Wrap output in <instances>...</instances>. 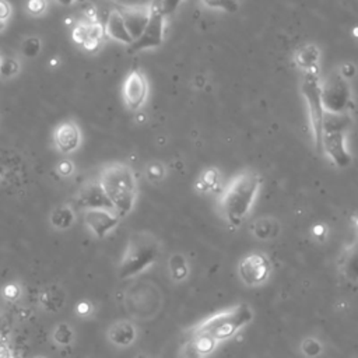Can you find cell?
<instances>
[{
	"instance_id": "cell-1",
	"label": "cell",
	"mask_w": 358,
	"mask_h": 358,
	"mask_svg": "<svg viewBox=\"0 0 358 358\" xmlns=\"http://www.w3.org/2000/svg\"><path fill=\"white\" fill-rule=\"evenodd\" d=\"M262 185L259 173L252 171L241 172L232 179L220 199V207L225 220L238 227L250 212Z\"/></svg>"
},
{
	"instance_id": "cell-2",
	"label": "cell",
	"mask_w": 358,
	"mask_h": 358,
	"mask_svg": "<svg viewBox=\"0 0 358 358\" xmlns=\"http://www.w3.org/2000/svg\"><path fill=\"white\" fill-rule=\"evenodd\" d=\"M99 184L119 217H125L132 212L137 196V179L129 165L115 162L107 167Z\"/></svg>"
},
{
	"instance_id": "cell-3",
	"label": "cell",
	"mask_w": 358,
	"mask_h": 358,
	"mask_svg": "<svg viewBox=\"0 0 358 358\" xmlns=\"http://www.w3.org/2000/svg\"><path fill=\"white\" fill-rule=\"evenodd\" d=\"M252 319L253 312L250 307L248 304H238L209 316L201 322L192 333L206 334L219 343L234 337L242 327L249 325Z\"/></svg>"
},
{
	"instance_id": "cell-4",
	"label": "cell",
	"mask_w": 358,
	"mask_h": 358,
	"mask_svg": "<svg viewBox=\"0 0 358 358\" xmlns=\"http://www.w3.org/2000/svg\"><path fill=\"white\" fill-rule=\"evenodd\" d=\"M160 255L158 239L148 232H136L129 238L123 257L119 263V278H133L148 266H151Z\"/></svg>"
},
{
	"instance_id": "cell-5",
	"label": "cell",
	"mask_w": 358,
	"mask_h": 358,
	"mask_svg": "<svg viewBox=\"0 0 358 358\" xmlns=\"http://www.w3.org/2000/svg\"><path fill=\"white\" fill-rule=\"evenodd\" d=\"M348 114H329L325 112L322 125L321 150L329 155L334 165L346 168L351 164V155L346 147L344 132L348 128Z\"/></svg>"
},
{
	"instance_id": "cell-6",
	"label": "cell",
	"mask_w": 358,
	"mask_h": 358,
	"mask_svg": "<svg viewBox=\"0 0 358 358\" xmlns=\"http://www.w3.org/2000/svg\"><path fill=\"white\" fill-rule=\"evenodd\" d=\"M302 94L308 108V117L314 137V144L318 151L321 150V139H322V125L325 117V108L322 103V83L319 78L318 70L305 71L302 77Z\"/></svg>"
},
{
	"instance_id": "cell-7",
	"label": "cell",
	"mask_w": 358,
	"mask_h": 358,
	"mask_svg": "<svg viewBox=\"0 0 358 358\" xmlns=\"http://www.w3.org/2000/svg\"><path fill=\"white\" fill-rule=\"evenodd\" d=\"M164 33H165V16L160 9L158 0H155L154 5L150 8V16L147 24L144 26L142 34L128 45L129 53H136L144 49L158 48L164 42Z\"/></svg>"
},
{
	"instance_id": "cell-8",
	"label": "cell",
	"mask_w": 358,
	"mask_h": 358,
	"mask_svg": "<svg viewBox=\"0 0 358 358\" xmlns=\"http://www.w3.org/2000/svg\"><path fill=\"white\" fill-rule=\"evenodd\" d=\"M322 103L325 112L347 114L351 105V96L346 78L340 73L329 76L325 84H322Z\"/></svg>"
},
{
	"instance_id": "cell-9",
	"label": "cell",
	"mask_w": 358,
	"mask_h": 358,
	"mask_svg": "<svg viewBox=\"0 0 358 358\" xmlns=\"http://www.w3.org/2000/svg\"><path fill=\"white\" fill-rule=\"evenodd\" d=\"M272 272V263L264 253L252 252L246 255L238 264V275L244 284L249 287L264 283Z\"/></svg>"
},
{
	"instance_id": "cell-10",
	"label": "cell",
	"mask_w": 358,
	"mask_h": 358,
	"mask_svg": "<svg viewBox=\"0 0 358 358\" xmlns=\"http://www.w3.org/2000/svg\"><path fill=\"white\" fill-rule=\"evenodd\" d=\"M122 94H123V101L132 111L140 110L148 94V84L144 73L137 67H132L129 73L125 77L123 87H122Z\"/></svg>"
},
{
	"instance_id": "cell-11",
	"label": "cell",
	"mask_w": 358,
	"mask_h": 358,
	"mask_svg": "<svg viewBox=\"0 0 358 358\" xmlns=\"http://www.w3.org/2000/svg\"><path fill=\"white\" fill-rule=\"evenodd\" d=\"M121 217L111 209H90L84 213L85 225L97 238H105L118 224Z\"/></svg>"
},
{
	"instance_id": "cell-12",
	"label": "cell",
	"mask_w": 358,
	"mask_h": 358,
	"mask_svg": "<svg viewBox=\"0 0 358 358\" xmlns=\"http://www.w3.org/2000/svg\"><path fill=\"white\" fill-rule=\"evenodd\" d=\"M115 9L122 16L125 27H126L128 33L130 34L132 40H136L142 34L144 26L147 24V20H148V16H150V8H146V6H117Z\"/></svg>"
},
{
	"instance_id": "cell-13",
	"label": "cell",
	"mask_w": 358,
	"mask_h": 358,
	"mask_svg": "<svg viewBox=\"0 0 358 358\" xmlns=\"http://www.w3.org/2000/svg\"><path fill=\"white\" fill-rule=\"evenodd\" d=\"M80 142H81L80 129L74 122H70V121L63 122L53 132L55 147L63 154H69L77 150L80 146Z\"/></svg>"
},
{
	"instance_id": "cell-14",
	"label": "cell",
	"mask_w": 358,
	"mask_h": 358,
	"mask_svg": "<svg viewBox=\"0 0 358 358\" xmlns=\"http://www.w3.org/2000/svg\"><path fill=\"white\" fill-rule=\"evenodd\" d=\"M76 203L85 210H90V209H111V210H114L99 182L88 184L84 188H81L76 196Z\"/></svg>"
},
{
	"instance_id": "cell-15",
	"label": "cell",
	"mask_w": 358,
	"mask_h": 358,
	"mask_svg": "<svg viewBox=\"0 0 358 358\" xmlns=\"http://www.w3.org/2000/svg\"><path fill=\"white\" fill-rule=\"evenodd\" d=\"M104 28L96 22H87L78 24L73 31V38L77 44L83 45L87 51H96L100 46Z\"/></svg>"
},
{
	"instance_id": "cell-16",
	"label": "cell",
	"mask_w": 358,
	"mask_h": 358,
	"mask_svg": "<svg viewBox=\"0 0 358 358\" xmlns=\"http://www.w3.org/2000/svg\"><path fill=\"white\" fill-rule=\"evenodd\" d=\"M104 33H105L110 38H112V40H115V41H118V42H121V44L130 45L132 41H133L132 37H130V34L128 33V30H126V27H125V23H123L122 16L119 15V12H118L117 9H114V10L108 15L107 22H105V27H104Z\"/></svg>"
},
{
	"instance_id": "cell-17",
	"label": "cell",
	"mask_w": 358,
	"mask_h": 358,
	"mask_svg": "<svg viewBox=\"0 0 358 358\" xmlns=\"http://www.w3.org/2000/svg\"><path fill=\"white\" fill-rule=\"evenodd\" d=\"M136 327L128 321L114 323L108 330V339L118 347H129L136 340Z\"/></svg>"
},
{
	"instance_id": "cell-18",
	"label": "cell",
	"mask_w": 358,
	"mask_h": 358,
	"mask_svg": "<svg viewBox=\"0 0 358 358\" xmlns=\"http://www.w3.org/2000/svg\"><path fill=\"white\" fill-rule=\"evenodd\" d=\"M318 60H319V51L315 45H307L298 49L296 53V63L304 71L318 70Z\"/></svg>"
},
{
	"instance_id": "cell-19",
	"label": "cell",
	"mask_w": 358,
	"mask_h": 358,
	"mask_svg": "<svg viewBox=\"0 0 358 358\" xmlns=\"http://www.w3.org/2000/svg\"><path fill=\"white\" fill-rule=\"evenodd\" d=\"M51 221L53 224V227L56 228H60V230H66L69 228L73 221H74V213L70 207L67 206H62V207H58L53 213H52V217H51Z\"/></svg>"
},
{
	"instance_id": "cell-20",
	"label": "cell",
	"mask_w": 358,
	"mask_h": 358,
	"mask_svg": "<svg viewBox=\"0 0 358 358\" xmlns=\"http://www.w3.org/2000/svg\"><path fill=\"white\" fill-rule=\"evenodd\" d=\"M169 268L173 280L181 282L188 276V264L182 255H173L169 260Z\"/></svg>"
},
{
	"instance_id": "cell-21",
	"label": "cell",
	"mask_w": 358,
	"mask_h": 358,
	"mask_svg": "<svg viewBox=\"0 0 358 358\" xmlns=\"http://www.w3.org/2000/svg\"><path fill=\"white\" fill-rule=\"evenodd\" d=\"M20 62L16 58H5L2 59V65H0V78H13L20 73Z\"/></svg>"
},
{
	"instance_id": "cell-22",
	"label": "cell",
	"mask_w": 358,
	"mask_h": 358,
	"mask_svg": "<svg viewBox=\"0 0 358 358\" xmlns=\"http://www.w3.org/2000/svg\"><path fill=\"white\" fill-rule=\"evenodd\" d=\"M41 48H42V44L38 37H28L22 44V55L28 59H33L40 55Z\"/></svg>"
},
{
	"instance_id": "cell-23",
	"label": "cell",
	"mask_w": 358,
	"mask_h": 358,
	"mask_svg": "<svg viewBox=\"0 0 358 358\" xmlns=\"http://www.w3.org/2000/svg\"><path fill=\"white\" fill-rule=\"evenodd\" d=\"M202 2L210 9H217L227 13H235L239 9L238 0H202Z\"/></svg>"
},
{
	"instance_id": "cell-24",
	"label": "cell",
	"mask_w": 358,
	"mask_h": 358,
	"mask_svg": "<svg viewBox=\"0 0 358 358\" xmlns=\"http://www.w3.org/2000/svg\"><path fill=\"white\" fill-rule=\"evenodd\" d=\"M301 350H302L305 357L315 358V357H318L322 352V344L316 339H314V337H307L301 343Z\"/></svg>"
},
{
	"instance_id": "cell-25",
	"label": "cell",
	"mask_w": 358,
	"mask_h": 358,
	"mask_svg": "<svg viewBox=\"0 0 358 358\" xmlns=\"http://www.w3.org/2000/svg\"><path fill=\"white\" fill-rule=\"evenodd\" d=\"M46 8H48L46 0H28V2H27V12L33 17L42 16L45 13Z\"/></svg>"
},
{
	"instance_id": "cell-26",
	"label": "cell",
	"mask_w": 358,
	"mask_h": 358,
	"mask_svg": "<svg viewBox=\"0 0 358 358\" xmlns=\"http://www.w3.org/2000/svg\"><path fill=\"white\" fill-rule=\"evenodd\" d=\"M55 339L60 344H69L73 339V332L67 325H60L55 332Z\"/></svg>"
},
{
	"instance_id": "cell-27",
	"label": "cell",
	"mask_w": 358,
	"mask_h": 358,
	"mask_svg": "<svg viewBox=\"0 0 358 358\" xmlns=\"http://www.w3.org/2000/svg\"><path fill=\"white\" fill-rule=\"evenodd\" d=\"M217 182H219V173H217L216 169H209L202 176L203 189H212V188H214L217 185Z\"/></svg>"
},
{
	"instance_id": "cell-28",
	"label": "cell",
	"mask_w": 358,
	"mask_h": 358,
	"mask_svg": "<svg viewBox=\"0 0 358 358\" xmlns=\"http://www.w3.org/2000/svg\"><path fill=\"white\" fill-rule=\"evenodd\" d=\"M181 2L182 0H158V5L164 16H168V15H172L179 8Z\"/></svg>"
},
{
	"instance_id": "cell-29",
	"label": "cell",
	"mask_w": 358,
	"mask_h": 358,
	"mask_svg": "<svg viewBox=\"0 0 358 358\" xmlns=\"http://www.w3.org/2000/svg\"><path fill=\"white\" fill-rule=\"evenodd\" d=\"M12 15H13L12 5L8 2V0H0V20L8 23L10 20Z\"/></svg>"
},
{
	"instance_id": "cell-30",
	"label": "cell",
	"mask_w": 358,
	"mask_h": 358,
	"mask_svg": "<svg viewBox=\"0 0 358 358\" xmlns=\"http://www.w3.org/2000/svg\"><path fill=\"white\" fill-rule=\"evenodd\" d=\"M203 355H201L195 347L191 344V341H188L182 350H181V354H179V358H202Z\"/></svg>"
},
{
	"instance_id": "cell-31",
	"label": "cell",
	"mask_w": 358,
	"mask_h": 358,
	"mask_svg": "<svg viewBox=\"0 0 358 358\" xmlns=\"http://www.w3.org/2000/svg\"><path fill=\"white\" fill-rule=\"evenodd\" d=\"M147 173H148V178L153 179V181H157V179H160L164 173V169L160 164H150L148 168H147Z\"/></svg>"
},
{
	"instance_id": "cell-32",
	"label": "cell",
	"mask_w": 358,
	"mask_h": 358,
	"mask_svg": "<svg viewBox=\"0 0 358 358\" xmlns=\"http://www.w3.org/2000/svg\"><path fill=\"white\" fill-rule=\"evenodd\" d=\"M58 172H59L62 176H69V175H71V172H73V164H71L70 161H67V160L60 161L59 165H58Z\"/></svg>"
},
{
	"instance_id": "cell-33",
	"label": "cell",
	"mask_w": 358,
	"mask_h": 358,
	"mask_svg": "<svg viewBox=\"0 0 358 358\" xmlns=\"http://www.w3.org/2000/svg\"><path fill=\"white\" fill-rule=\"evenodd\" d=\"M56 2L60 5V6H71L77 2H81V0H56Z\"/></svg>"
},
{
	"instance_id": "cell-34",
	"label": "cell",
	"mask_w": 358,
	"mask_h": 358,
	"mask_svg": "<svg viewBox=\"0 0 358 358\" xmlns=\"http://www.w3.org/2000/svg\"><path fill=\"white\" fill-rule=\"evenodd\" d=\"M5 327H6V325H5L3 319H0V336L3 334V332H5Z\"/></svg>"
},
{
	"instance_id": "cell-35",
	"label": "cell",
	"mask_w": 358,
	"mask_h": 358,
	"mask_svg": "<svg viewBox=\"0 0 358 358\" xmlns=\"http://www.w3.org/2000/svg\"><path fill=\"white\" fill-rule=\"evenodd\" d=\"M6 26H8V23H6V22H3V20H0V33H2V31H5Z\"/></svg>"
},
{
	"instance_id": "cell-36",
	"label": "cell",
	"mask_w": 358,
	"mask_h": 358,
	"mask_svg": "<svg viewBox=\"0 0 358 358\" xmlns=\"http://www.w3.org/2000/svg\"><path fill=\"white\" fill-rule=\"evenodd\" d=\"M2 59H3V58H2V56H0V65H2Z\"/></svg>"
}]
</instances>
